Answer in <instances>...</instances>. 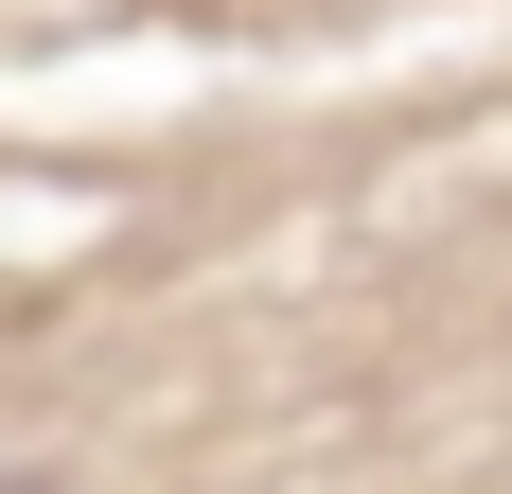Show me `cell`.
<instances>
[{"instance_id": "obj_1", "label": "cell", "mask_w": 512, "mask_h": 494, "mask_svg": "<svg viewBox=\"0 0 512 494\" xmlns=\"http://www.w3.org/2000/svg\"><path fill=\"white\" fill-rule=\"evenodd\" d=\"M0 494H53V477H36V459H0Z\"/></svg>"}]
</instances>
